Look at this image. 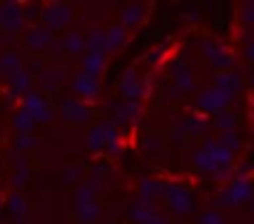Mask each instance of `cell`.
I'll return each instance as SVG.
<instances>
[{
  "label": "cell",
  "mask_w": 254,
  "mask_h": 224,
  "mask_svg": "<svg viewBox=\"0 0 254 224\" xmlns=\"http://www.w3.org/2000/svg\"><path fill=\"white\" fill-rule=\"evenodd\" d=\"M100 217H102V204L100 202H92L87 207L75 209V219L80 224H100Z\"/></svg>",
  "instance_id": "obj_28"
},
{
  "label": "cell",
  "mask_w": 254,
  "mask_h": 224,
  "mask_svg": "<svg viewBox=\"0 0 254 224\" xmlns=\"http://www.w3.org/2000/svg\"><path fill=\"white\" fill-rule=\"evenodd\" d=\"M25 112H30L33 115V120L35 122H50L53 117H55V107H53V102L48 100V95H43V92H28L25 97H23V105H20Z\"/></svg>",
  "instance_id": "obj_4"
},
{
  "label": "cell",
  "mask_w": 254,
  "mask_h": 224,
  "mask_svg": "<svg viewBox=\"0 0 254 224\" xmlns=\"http://www.w3.org/2000/svg\"><path fill=\"white\" fill-rule=\"evenodd\" d=\"M82 35H85V53H102V55H107L105 28H90Z\"/></svg>",
  "instance_id": "obj_20"
},
{
  "label": "cell",
  "mask_w": 254,
  "mask_h": 224,
  "mask_svg": "<svg viewBox=\"0 0 254 224\" xmlns=\"http://www.w3.org/2000/svg\"><path fill=\"white\" fill-rule=\"evenodd\" d=\"M48 57H50V60H60V57H65L63 38H60V40H53V43H50V48H48Z\"/></svg>",
  "instance_id": "obj_41"
},
{
  "label": "cell",
  "mask_w": 254,
  "mask_h": 224,
  "mask_svg": "<svg viewBox=\"0 0 254 224\" xmlns=\"http://www.w3.org/2000/svg\"><path fill=\"white\" fill-rule=\"evenodd\" d=\"M232 92H227V90H222V87H209V90H204L199 97H197V107L199 110H204V112H222V110H227V105L232 102Z\"/></svg>",
  "instance_id": "obj_8"
},
{
  "label": "cell",
  "mask_w": 254,
  "mask_h": 224,
  "mask_svg": "<svg viewBox=\"0 0 254 224\" xmlns=\"http://www.w3.org/2000/svg\"><path fill=\"white\" fill-rule=\"evenodd\" d=\"M5 82H8V87H10V95H15V97H25V95L30 92V87H33V75L25 72V70H18V72L8 75Z\"/></svg>",
  "instance_id": "obj_14"
},
{
  "label": "cell",
  "mask_w": 254,
  "mask_h": 224,
  "mask_svg": "<svg viewBox=\"0 0 254 224\" xmlns=\"http://www.w3.org/2000/svg\"><path fill=\"white\" fill-rule=\"evenodd\" d=\"M105 40H107V53H115L120 48H125L127 43V30L120 23H112L110 28H105Z\"/></svg>",
  "instance_id": "obj_25"
},
{
  "label": "cell",
  "mask_w": 254,
  "mask_h": 224,
  "mask_svg": "<svg viewBox=\"0 0 254 224\" xmlns=\"http://www.w3.org/2000/svg\"><path fill=\"white\" fill-rule=\"evenodd\" d=\"M72 5L67 3H48L40 8V20L43 25L50 30V33H58V30H65L72 20Z\"/></svg>",
  "instance_id": "obj_2"
},
{
  "label": "cell",
  "mask_w": 254,
  "mask_h": 224,
  "mask_svg": "<svg viewBox=\"0 0 254 224\" xmlns=\"http://www.w3.org/2000/svg\"><path fill=\"white\" fill-rule=\"evenodd\" d=\"M92 115H95L92 105L85 100H77V97H67L60 105V117L67 125H87L92 120Z\"/></svg>",
  "instance_id": "obj_3"
},
{
  "label": "cell",
  "mask_w": 254,
  "mask_h": 224,
  "mask_svg": "<svg viewBox=\"0 0 254 224\" xmlns=\"http://www.w3.org/2000/svg\"><path fill=\"white\" fill-rule=\"evenodd\" d=\"M244 23H254V3H247L244 5Z\"/></svg>",
  "instance_id": "obj_45"
},
{
  "label": "cell",
  "mask_w": 254,
  "mask_h": 224,
  "mask_svg": "<svg viewBox=\"0 0 254 224\" xmlns=\"http://www.w3.org/2000/svg\"><path fill=\"white\" fill-rule=\"evenodd\" d=\"M117 90H120L122 97H127V102H140V100L147 95V87H145V82L140 80L137 70H127V72L120 77Z\"/></svg>",
  "instance_id": "obj_9"
},
{
  "label": "cell",
  "mask_w": 254,
  "mask_h": 224,
  "mask_svg": "<svg viewBox=\"0 0 254 224\" xmlns=\"http://www.w3.org/2000/svg\"><path fill=\"white\" fill-rule=\"evenodd\" d=\"M182 130H185V135H204L207 132V120L202 115H194V117L185 120Z\"/></svg>",
  "instance_id": "obj_34"
},
{
  "label": "cell",
  "mask_w": 254,
  "mask_h": 224,
  "mask_svg": "<svg viewBox=\"0 0 254 224\" xmlns=\"http://www.w3.org/2000/svg\"><path fill=\"white\" fill-rule=\"evenodd\" d=\"M38 18H40V8L33 5V3H23V20L30 23V25H35Z\"/></svg>",
  "instance_id": "obj_39"
},
{
  "label": "cell",
  "mask_w": 254,
  "mask_h": 224,
  "mask_svg": "<svg viewBox=\"0 0 254 224\" xmlns=\"http://www.w3.org/2000/svg\"><path fill=\"white\" fill-rule=\"evenodd\" d=\"M147 18V5L145 3H130L120 10V25L127 30V28H137L142 25V20Z\"/></svg>",
  "instance_id": "obj_12"
},
{
  "label": "cell",
  "mask_w": 254,
  "mask_h": 224,
  "mask_svg": "<svg viewBox=\"0 0 254 224\" xmlns=\"http://www.w3.org/2000/svg\"><path fill=\"white\" fill-rule=\"evenodd\" d=\"M192 165H194L199 172H209V174H214L217 169H224V167L217 162V157H214L209 150H204V147H199V150L192 152Z\"/></svg>",
  "instance_id": "obj_19"
},
{
  "label": "cell",
  "mask_w": 254,
  "mask_h": 224,
  "mask_svg": "<svg viewBox=\"0 0 254 224\" xmlns=\"http://www.w3.org/2000/svg\"><path fill=\"white\" fill-rule=\"evenodd\" d=\"M23 65L25 62H23V55L18 50H5L3 55H0V72H3L5 77L18 72V70H23Z\"/></svg>",
  "instance_id": "obj_27"
},
{
  "label": "cell",
  "mask_w": 254,
  "mask_h": 224,
  "mask_svg": "<svg viewBox=\"0 0 254 224\" xmlns=\"http://www.w3.org/2000/svg\"><path fill=\"white\" fill-rule=\"evenodd\" d=\"M53 40H55V33H50L43 23L28 25V30L23 35V45H25L28 53H45Z\"/></svg>",
  "instance_id": "obj_7"
},
{
  "label": "cell",
  "mask_w": 254,
  "mask_h": 224,
  "mask_svg": "<svg viewBox=\"0 0 254 224\" xmlns=\"http://www.w3.org/2000/svg\"><path fill=\"white\" fill-rule=\"evenodd\" d=\"M202 53H204L207 62H209L212 67H217V70H227V67L234 65V55L227 53V50H224L219 43H214V40H204V43H202Z\"/></svg>",
  "instance_id": "obj_11"
},
{
  "label": "cell",
  "mask_w": 254,
  "mask_h": 224,
  "mask_svg": "<svg viewBox=\"0 0 254 224\" xmlns=\"http://www.w3.org/2000/svg\"><path fill=\"white\" fill-rule=\"evenodd\" d=\"M145 224H170V219H167V214H162V212H157L155 217H150Z\"/></svg>",
  "instance_id": "obj_44"
},
{
  "label": "cell",
  "mask_w": 254,
  "mask_h": 224,
  "mask_svg": "<svg viewBox=\"0 0 254 224\" xmlns=\"http://www.w3.org/2000/svg\"><path fill=\"white\" fill-rule=\"evenodd\" d=\"M100 224H117V222H100Z\"/></svg>",
  "instance_id": "obj_50"
},
{
  "label": "cell",
  "mask_w": 254,
  "mask_h": 224,
  "mask_svg": "<svg viewBox=\"0 0 254 224\" xmlns=\"http://www.w3.org/2000/svg\"><path fill=\"white\" fill-rule=\"evenodd\" d=\"M170 137H172V142H175V145H180V142H185V137H187V135H185V130H182V127H175V130H170Z\"/></svg>",
  "instance_id": "obj_43"
},
{
  "label": "cell",
  "mask_w": 254,
  "mask_h": 224,
  "mask_svg": "<svg viewBox=\"0 0 254 224\" xmlns=\"http://www.w3.org/2000/svg\"><path fill=\"white\" fill-rule=\"evenodd\" d=\"M214 87H222V90H227V92H237L239 87H242V77L237 75V72H217V77H214Z\"/></svg>",
  "instance_id": "obj_30"
},
{
  "label": "cell",
  "mask_w": 254,
  "mask_h": 224,
  "mask_svg": "<svg viewBox=\"0 0 254 224\" xmlns=\"http://www.w3.org/2000/svg\"><path fill=\"white\" fill-rule=\"evenodd\" d=\"M140 112H142V105H140V102H122V105L115 107L112 122H115L117 127H120V125H130V122H135V120L140 117Z\"/></svg>",
  "instance_id": "obj_17"
},
{
  "label": "cell",
  "mask_w": 254,
  "mask_h": 224,
  "mask_svg": "<svg viewBox=\"0 0 254 224\" xmlns=\"http://www.w3.org/2000/svg\"><path fill=\"white\" fill-rule=\"evenodd\" d=\"M249 202H252V212H254V194H252V199H249Z\"/></svg>",
  "instance_id": "obj_47"
},
{
  "label": "cell",
  "mask_w": 254,
  "mask_h": 224,
  "mask_svg": "<svg viewBox=\"0 0 254 224\" xmlns=\"http://www.w3.org/2000/svg\"><path fill=\"white\" fill-rule=\"evenodd\" d=\"M105 150H107V155L117 157V155L122 152V145H120V142H110V145H105Z\"/></svg>",
  "instance_id": "obj_46"
},
{
  "label": "cell",
  "mask_w": 254,
  "mask_h": 224,
  "mask_svg": "<svg viewBox=\"0 0 254 224\" xmlns=\"http://www.w3.org/2000/svg\"><path fill=\"white\" fill-rule=\"evenodd\" d=\"M63 48H65V55L67 57H82L85 55V35L82 33H67L65 38H63Z\"/></svg>",
  "instance_id": "obj_26"
},
{
  "label": "cell",
  "mask_w": 254,
  "mask_h": 224,
  "mask_svg": "<svg viewBox=\"0 0 254 224\" xmlns=\"http://www.w3.org/2000/svg\"><path fill=\"white\" fill-rule=\"evenodd\" d=\"M172 77H175V90L180 95L194 87V77H192V72H190V67L185 62H175L172 65Z\"/></svg>",
  "instance_id": "obj_23"
},
{
  "label": "cell",
  "mask_w": 254,
  "mask_h": 224,
  "mask_svg": "<svg viewBox=\"0 0 254 224\" xmlns=\"http://www.w3.org/2000/svg\"><path fill=\"white\" fill-rule=\"evenodd\" d=\"M162 192H165V182L147 177V179H142L140 187H137V199H142V202H147V204H155V202L162 197Z\"/></svg>",
  "instance_id": "obj_15"
},
{
  "label": "cell",
  "mask_w": 254,
  "mask_h": 224,
  "mask_svg": "<svg viewBox=\"0 0 254 224\" xmlns=\"http://www.w3.org/2000/svg\"><path fill=\"white\" fill-rule=\"evenodd\" d=\"M5 212L13 217V222H28L30 219V204L20 192H13L5 202Z\"/></svg>",
  "instance_id": "obj_13"
},
{
  "label": "cell",
  "mask_w": 254,
  "mask_h": 224,
  "mask_svg": "<svg viewBox=\"0 0 254 224\" xmlns=\"http://www.w3.org/2000/svg\"><path fill=\"white\" fill-rule=\"evenodd\" d=\"M13 162H15V172H13V177H10V184H13L15 192H20V189L28 184V179H30V162H28L23 155H15Z\"/></svg>",
  "instance_id": "obj_21"
},
{
  "label": "cell",
  "mask_w": 254,
  "mask_h": 224,
  "mask_svg": "<svg viewBox=\"0 0 254 224\" xmlns=\"http://www.w3.org/2000/svg\"><path fill=\"white\" fill-rule=\"evenodd\" d=\"M38 145H40V142H38L35 135H15V137H13V147H15L18 155H25V152L35 150Z\"/></svg>",
  "instance_id": "obj_33"
},
{
  "label": "cell",
  "mask_w": 254,
  "mask_h": 224,
  "mask_svg": "<svg viewBox=\"0 0 254 224\" xmlns=\"http://www.w3.org/2000/svg\"><path fill=\"white\" fill-rule=\"evenodd\" d=\"M214 125H217L222 132H234V127H237V115H234V112H229V110H222V112H217V115H214Z\"/></svg>",
  "instance_id": "obj_32"
},
{
  "label": "cell",
  "mask_w": 254,
  "mask_h": 224,
  "mask_svg": "<svg viewBox=\"0 0 254 224\" xmlns=\"http://www.w3.org/2000/svg\"><path fill=\"white\" fill-rule=\"evenodd\" d=\"M23 28H25V20H23V3H13V0L0 3V33H5V35H18Z\"/></svg>",
  "instance_id": "obj_5"
},
{
  "label": "cell",
  "mask_w": 254,
  "mask_h": 224,
  "mask_svg": "<svg viewBox=\"0 0 254 224\" xmlns=\"http://www.w3.org/2000/svg\"><path fill=\"white\" fill-rule=\"evenodd\" d=\"M177 224H185V222H177Z\"/></svg>",
  "instance_id": "obj_52"
},
{
  "label": "cell",
  "mask_w": 254,
  "mask_h": 224,
  "mask_svg": "<svg viewBox=\"0 0 254 224\" xmlns=\"http://www.w3.org/2000/svg\"><path fill=\"white\" fill-rule=\"evenodd\" d=\"M97 192H100V187H97L95 182H90V179H87V182H80V184L75 187V209L97 202Z\"/></svg>",
  "instance_id": "obj_22"
},
{
  "label": "cell",
  "mask_w": 254,
  "mask_h": 224,
  "mask_svg": "<svg viewBox=\"0 0 254 224\" xmlns=\"http://www.w3.org/2000/svg\"><path fill=\"white\" fill-rule=\"evenodd\" d=\"M140 150H142L145 155H155V152H160V140H157L155 135H142Z\"/></svg>",
  "instance_id": "obj_38"
},
{
  "label": "cell",
  "mask_w": 254,
  "mask_h": 224,
  "mask_svg": "<svg viewBox=\"0 0 254 224\" xmlns=\"http://www.w3.org/2000/svg\"><path fill=\"white\" fill-rule=\"evenodd\" d=\"M85 145H87V150H90V152H102V150H105V137H102V132H100V127H97V125L87 132Z\"/></svg>",
  "instance_id": "obj_35"
},
{
  "label": "cell",
  "mask_w": 254,
  "mask_h": 224,
  "mask_svg": "<svg viewBox=\"0 0 254 224\" xmlns=\"http://www.w3.org/2000/svg\"><path fill=\"white\" fill-rule=\"evenodd\" d=\"M199 224H224V217L222 212H204L199 217Z\"/></svg>",
  "instance_id": "obj_42"
},
{
  "label": "cell",
  "mask_w": 254,
  "mask_h": 224,
  "mask_svg": "<svg viewBox=\"0 0 254 224\" xmlns=\"http://www.w3.org/2000/svg\"><path fill=\"white\" fill-rule=\"evenodd\" d=\"M82 177H85V165H80V162H72L63 169V182L67 187H77L82 182Z\"/></svg>",
  "instance_id": "obj_31"
},
{
  "label": "cell",
  "mask_w": 254,
  "mask_h": 224,
  "mask_svg": "<svg viewBox=\"0 0 254 224\" xmlns=\"http://www.w3.org/2000/svg\"><path fill=\"white\" fill-rule=\"evenodd\" d=\"M252 120H254V102H252Z\"/></svg>",
  "instance_id": "obj_49"
},
{
  "label": "cell",
  "mask_w": 254,
  "mask_h": 224,
  "mask_svg": "<svg viewBox=\"0 0 254 224\" xmlns=\"http://www.w3.org/2000/svg\"><path fill=\"white\" fill-rule=\"evenodd\" d=\"M217 142H219V145H222L224 150H229L232 155H234V152H237V150L242 147V140H239V137H237L234 132H222Z\"/></svg>",
  "instance_id": "obj_37"
},
{
  "label": "cell",
  "mask_w": 254,
  "mask_h": 224,
  "mask_svg": "<svg viewBox=\"0 0 254 224\" xmlns=\"http://www.w3.org/2000/svg\"><path fill=\"white\" fill-rule=\"evenodd\" d=\"M110 174V165H95L92 167V177H90V182H95L97 187H102V179Z\"/></svg>",
  "instance_id": "obj_40"
},
{
  "label": "cell",
  "mask_w": 254,
  "mask_h": 224,
  "mask_svg": "<svg viewBox=\"0 0 254 224\" xmlns=\"http://www.w3.org/2000/svg\"><path fill=\"white\" fill-rule=\"evenodd\" d=\"M70 85H72V90L77 92V100H85V102L97 100V97H100V90H102L100 77H90V75H85V72H75V77H72Z\"/></svg>",
  "instance_id": "obj_10"
},
{
  "label": "cell",
  "mask_w": 254,
  "mask_h": 224,
  "mask_svg": "<svg viewBox=\"0 0 254 224\" xmlns=\"http://www.w3.org/2000/svg\"><path fill=\"white\" fill-rule=\"evenodd\" d=\"M13 130H15V135H33V130H35V120H33V115L30 112H25L23 107H18L15 112H13Z\"/></svg>",
  "instance_id": "obj_24"
},
{
  "label": "cell",
  "mask_w": 254,
  "mask_h": 224,
  "mask_svg": "<svg viewBox=\"0 0 254 224\" xmlns=\"http://www.w3.org/2000/svg\"><path fill=\"white\" fill-rule=\"evenodd\" d=\"M252 85H254V75H252Z\"/></svg>",
  "instance_id": "obj_51"
},
{
  "label": "cell",
  "mask_w": 254,
  "mask_h": 224,
  "mask_svg": "<svg viewBox=\"0 0 254 224\" xmlns=\"http://www.w3.org/2000/svg\"><path fill=\"white\" fill-rule=\"evenodd\" d=\"M252 194H254V192H252V184H249L244 177H237V179H232V182L222 189L219 204H222V207H239V204L249 202Z\"/></svg>",
  "instance_id": "obj_6"
},
{
  "label": "cell",
  "mask_w": 254,
  "mask_h": 224,
  "mask_svg": "<svg viewBox=\"0 0 254 224\" xmlns=\"http://www.w3.org/2000/svg\"><path fill=\"white\" fill-rule=\"evenodd\" d=\"M5 219V212H0V222H3Z\"/></svg>",
  "instance_id": "obj_48"
},
{
  "label": "cell",
  "mask_w": 254,
  "mask_h": 224,
  "mask_svg": "<svg viewBox=\"0 0 254 224\" xmlns=\"http://www.w3.org/2000/svg\"><path fill=\"white\" fill-rule=\"evenodd\" d=\"M38 80H40V92L45 95V92H53L65 80V72H60V70H43L38 75Z\"/></svg>",
  "instance_id": "obj_29"
},
{
  "label": "cell",
  "mask_w": 254,
  "mask_h": 224,
  "mask_svg": "<svg viewBox=\"0 0 254 224\" xmlns=\"http://www.w3.org/2000/svg\"><path fill=\"white\" fill-rule=\"evenodd\" d=\"M80 62H82V72L85 75L100 77L105 72V67H107V55H102V53H85L80 57Z\"/></svg>",
  "instance_id": "obj_18"
},
{
  "label": "cell",
  "mask_w": 254,
  "mask_h": 224,
  "mask_svg": "<svg viewBox=\"0 0 254 224\" xmlns=\"http://www.w3.org/2000/svg\"><path fill=\"white\" fill-rule=\"evenodd\" d=\"M157 214V207L155 204H147V202H142V199H135V202H130L127 204V217H130V222L132 224H145L150 217H155Z\"/></svg>",
  "instance_id": "obj_16"
},
{
  "label": "cell",
  "mask_w": 254,
  "mask_h": 224,
  "mask_svg": "<svg viewBox=\"0 0 254 224\" xmlns=\"http://www.w3.org/2000/svg\"><path fill=\"white\" fill-rule=\"evenodd\" d=\"M97 127H100V132H102V137H105V145H110V142H117V125L112 122V120H105V122H97Z\"/></svg>",
  "instance_id": "obj_36"
},
{
  "label": "cell",
  "mask_w": 254,
  "mask_h": 224,
  "mask_svg": "<svg viewBox=\"0 0 254 224\" xmlns=\"http://www.w3.org/2000/svg\"><path fill=\"white\" fill-rule=\"evenodd\" d=\"M162 199L167 202L170 212L175 217H187L192 209H194V197H192V189L182 182H165V192H162Z\"/></svg>",
  "instance_id": "obj_1"
}]
</instances>
